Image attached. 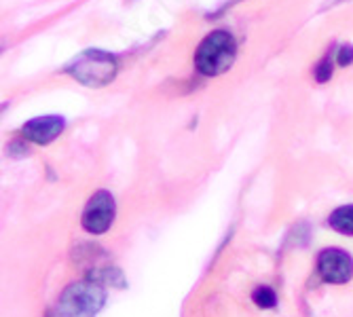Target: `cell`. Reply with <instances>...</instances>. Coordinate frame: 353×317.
Masks as SVG:
<instances>
[{"label":"cell","instance_id":"6da1fadb","mask_svg":"<svg viewBox=\"0 0 353 317\" xmlns=\"http://www.w3.org/2000/svg\"><path fill=\"white\" fill-rule=\"evenodd\" d=\"M104 288L93 279H81L70 283L61 292L53 317H95L104 307Z\"/></svg>","mask_w":353,"mask_h":317},{"label":"cell","instance_id":"7a4b0ae2","mask_svg":"<svg viewBox=\"0 0 353 317\" xmlns=\"http://www.w3.org/2000/svg\"><path fill=\"white\" fill-rule=\"evenodd\" d=\"M237 55L235 39L224 30H216L208 34L195 53V66L205 76H218L227 72Z\"/></svg>","mask_w":353,"mask_h":317},{"label":"cell","instance_id":"3957f363","mask_svg":"<svg viewBox=\"0 0 353 317\" xmlns=\"http://www.w3.org/2000/svg\"><path fill=\"white\" fill-rule=\"evenodd\" d=\"M68 72L87 87H104L117 74V59L106 51L89 49L70 63Z\"/></svg>","mask_w":353,"mask_h":317},{"label":"cell","instance_id":"277c9868","mask_svg":"<svg viewBox=\"0 0 353 317\" xmlns=\"http://www.w3.org/2000/svg\"><path fill=\"white\" fill-rule=\"evenodd\" d=\"M114 214H117V203H114L112 193H108V190H98V193H93V197L87 201L83 216H81V225L91 235H104L112 227Z\"/></svg>","mask_w":353,"mask_h":317},{"label":"cell","instance_id":"5b68a950","mask_svg":"<svg viewBox=\"0 0 353 317\" xmlns=\"http://www.w3.org/2000/svg\"><path fill=\"white\" fill-rule=\"evenodd\" d=\"M317 273L326 283H347L353 277V258L345 249L326 247L317 256Z\"/></svg>","mask_w":353,"mask_h":317},{"label":"cell","instance_id":"8992f818","mask_svg":"<svg viewBox=\"0 0 353 317\" xmlns=\"http://www.w3.org/2000/svg\"><path fill=\"white\" fill-rule=\"evenodd\" d=\"M63 127H66V121L57 114H47V116H37V119H30L26 125H23V138L28 142H34V144H41V146H47L51 144L61 132Z\"/></svg>","mask_w":353,"mask_h":317},{"label":"cell","instance_id":"52a82bcc","mask_svg":"<svg viewBox=\"0 0 353 317\" xmlns=\"http://www.w3.org/2000/svg\"><path fill=\"white\" fill-rule=\"evenodd\" d=\"M328 225L341 235H353V205H341L328 216Z\"/></svg>","mask_w":353,"mask_h":317},{"label":"cell","instance_id":"ba28073f","mask_svg":"<svg viewBox=\"0 0 353 317\" xmlns=\"http://www.w3.org/2000/svg\"><path fill=\"white\" fill-rule=\"evenodd\" d=\"M252 300L259 309H273L277 305V294L269 285H259V288L252 292Z\"/></svg>","mask_w":353,"mask_h":317},{"label":"cell","instance_id":"9c48e42d","mask_svg":"<svg viewBox=\"0 0 353 317\" xmlns=\"http://www.w3.org/2000/svg\"><path fill=\"white\" fill-rule=\"evenodd\" d=\"M313 74H315V81H317V83H326V81H330V76H332V59H330V55H326L322 61L317 63L315 70H313Z\"/></svg>","mask_w":353,"mask_h":317},{"label":"cell","instance_id":"30bf717a","mask_svg":"<svg viewBox=\"0 0 353 317\" xmlns=\"http://www.w3.org/2000/svg\"><path fill=\"white\" fill-rule=\"evenodd\" d=\"M339 57V66H349V63L353 61V47L351 45H343L336 53Z\"/></svg>","mask_w":353,"mask_h":317}]
</instances>
